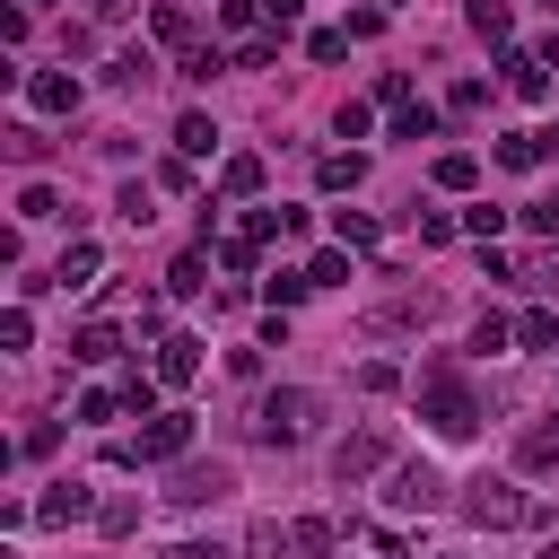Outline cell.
Wrapping results in <instances>:
<instances>
[{
    "label": "cell",
    "mask_w": 559,
    "mask_h": 559,
    "mask_svg": "<svg viewBox=\"0 0 559 559\" xmlns=\"http://www.w3.org/2000/svg\"><path fill=\"white\" fill-rule=\"evenodd\" d=\"M384 507H393V515H428V507H445V472H437V463H393Z\"/></svg>",
    "instance_id": "5b68a950"
},
{
    "label": "cell",
    "mask_w": 559,
    "mask_h": 559,
    "mask_svg": "<svg viewBox=\"0 0 559 559\" xmlns=\"http://www.w3.org/2000/svg\"><path fill=\"white\" fill-rule=\"evenodd\" d=\"M87 17H96V26H122V17H131V0H87Z\"/></svg>",
    "instance_id": "7dc6e473"
},
{
    "label": "cell",
    "mask_w": 559,
    "mask_h": 559,
    "mask_svg": "<svg viewBox=\"0 0 559 559\" xmlns=\"http://www.w3.org/2000/svg\"><path fill=\"white\" fill-rule=\"evenodd\" d=\"M454 227H463V218H445V210H419V245H445Z\"/></svg>",
    "instance_id": "7bdbcfd3"
},
{
    "label": "cell",
    "mask_w": 559,
    "mask_h": 559,
    "mask_svg": "<svg viewBox=\"0 0 559 559\" xmlns=\"http://www.w3.org/2000/svg\"><path fill=\"white\" fill-rule=\"evenodd\" d=\"M96 271H105V253H96V245H61V262H52V280H61V288H87Z\"/></svg>",
    "instance_id": "2e32d148"
},
{
    "label": "cell",
    "mask_w": 559,
    "mask_h": 559,
    "mask_svg": "<svg viewBox=\"0 0 559 559\" xmlns=\"http://www.w3.org/2000/svg\"><path fill=\"white\" fill-rule=\"evenodd\" d=\"M384 454H393V445H384V428H358V437H341V445H332V480H341V489H358V480H376V472H384Z\"/></svg>",
    "instance_id": "8992f818"
},
{
    "label": "cell",
    "mask_w": 559,
    "mask_h": 559,
    "mask_svg": "<svg viewBox=\"0 0 559 559\" xmlns=\"http://www.w3.org/2000/svg\"><path fill=\"white\" fill-rule=\"evenodd\" d=\"M114 349H122V332H114L105 314H87V323L70 332V358H87V367H96V358H114Z\"/></svg>",
    "instance_id": "9a60e30c"
},
{
    "label": "cell",
    "mask_w": 559,
    "mask_h": 559,
    "mask_svg": "<svg viewBox=\"0 0 559 559\" xmlns=\"http://www.w3.org/2000/svg\"><path fill=\"white\" fill-rule=\"evenodd\" d=\"M26 341H35V314L9 306V314H0V349H26Z\"/></svg>",
    "instance_id": "ab89813d"
},
{
    "label": "cell",
    "mask_w": 559,
    "mask_h": 559,
    "mask_svg": "<svg viewBox=\"0 0 559 559\" xmlns=\"http://www.w3.org/2000/svg\"><path fill=\"white\" fill-rule=\"evenodd\" d=\"M393 140H437V105H393Z\"/></svg>",
    "instance_id": "7402d4cb"
},
{
    "label": "cell",
    "mask_w": 559,
    "mask_h": 559,
    "mask_svg": "<svg viewBox=\"0 0 559 559\" xmlns=\"http://www.w3.org/2000/svg\"><path fill=\"white\" fill-rule=\"evenodd\" d=\"M332 131H341V140H367V131H376V105H358V96H349V105L332 114Z\"/></svg>",
    "instance_id": "d6a6232c"
},
{
    "label": "cell",
    "mask_w": 559,
    "mask_h": 559,
    "mask_svg": "<svg viewBox=\"0 0 559 559\" xmlns=\"http://www.w3.org/2000/svg\"><path fill=\"white\" fill-rule=\"evenodd\" d=\"M166 288H175V297H201V288H210V262H201V253H175Z\"/></svg>",
    "instance_id": "603a6c76"
},
{
    "label": "cell",
    "mask_w": 559,
    "mask_h": 559,
    "mask_svg": "<svg viewBox=\"0 0 559 559\" xmlns=\"http://www.w3.org/2000/svg\"><path fill=\"white\" fill-rule=\"evenodd\" d=\"M288 542H297V559H332V524H323V515H297Z\"/></svg>",
    "instance_id": "ffe728a7"
},
{
    "label": "cell",
    "mask_w": 559,
    "mask_h": 559,
    "mask_svg": "<svg viewBox=\"0 0 559 559\" xmlns=\"http://www.w3.org/2000/svg\"><path fill=\"white\" fill-rule=\"evenodd\" d=\"M463 515H472L480 533H515V524L533 515V498H524L515 480H472V489H463Z\"/></svg>",
    "instance_id": "277c9868"
},
{
    "label": "cell",
    "mask_w": 559,
    "mask_h": 559,
    "mask_svg": "<svg viewBox=\"0 0 559 559\" xmlns=\"http://www.w3.org/2000/svg\"><path fill=\"white\" fill-rule=\"evenodd\" d=\"M297 17H306V0H262V26H271V35H288Z\"/></svg>",
    "instance_id": "b9f144b4"
},
{
    "label": "cell",
    "mask_w": 559,
    "mask_h": 559,
    "mask_svg": "<svg viewBox=\"0 0 559 559\" xmlns=\"http://www.w3.org/2000/svg\"><path fill=\"white\" fill-rule=\"evenodd\" d=\"M515 463H524V472H559V411L533 419V428L515 437Z\"/></svg>",
    "instance_id": "8fae6325"
},
{
    "label": "cell",
    "mask_w": 559,
    "mask_h": 559,
    "mask_svg": "<svg viewBox=\"0 0 559 559\" xmlns=\"http://www.w3.org/2000/svg\"><path fill=\"white\" fill-rule=\"evenodd\" d=\"M17 218H70V210H61L52 183H26V192H17Z\"/></svg>",
    "instance_id": "d4e9b609"
},
{
    "label": "cell",
    "mask_w": 559,
    "mask_h": 559,
    "mask_svg": "<svg viewBox=\"0 0 559 559\" xmlns=\"http://www.w3.org/2000/svg\"><path fill=\"white\" fill-rule=\"evenodd\" d=\"M96 524H105L114 542H122V533H140V498H105V507H96Z\"/></svg>",
    "instance_id": "f1b7e54d"
},
{
    "label": "cell",
    "mask_w": 559,
    "mask_h": 559,
    "mask_svg": "<svg viewBox=\"0 0 559 559\" xmlns=\"http://www.w3.org/2000/svg\"><path fill=\"white\" fill-rule=\"evenodd\" d=\"M192 454V411H157L131 445H114V463H183Z\"/></svg>",
    "instance_id": "7a4b0ae2"
},
{
    "label": "cell",
    "mask_w": 559,
    "mask_h": 559,
    "mask_svg": "<svg viewBox=\"0 0 559 559\" xmlns=\"http://www.w3.org/2000/svg\"><path fill=\"white\" fill-rule=\"evenodd\" d=\"M253 262H262V245H253V236H227V245H218V271H236V280H245Z\"/></svg>",
    "instance_id": "e575fe53"
},
{
    "label": "cell",
    "mask_w": 559,
    "mask_h": 559,
    "mask_svg": "<svg viewBox=\"0 0 559 559\" xmlns=\"http://www.w3.org/2000/svg\"><path fill=\"white\" fill-rule=\"evenodd\" d=\"M148 26H157V44H183V52H192V17H183V9H175V0H166V9H157V17H148Z\"/></svg>",
    "instance_id": "4dcf8cb0"
},
{
    "label": "cell",
    "mask_w": 559,
    "mask_h": 559,
    "mask_svg": "<svg viewBox=\"0 0 559 559\" xmlns=\"http://www.w3.org/2000/svg\"><path fill=\"white\" fill-rule=\"evenodd\" d=\"M314 175H323V192H349V183H358V175H367V157H323V166H314Z\"/></svg>",
    "instance_id": "836d02e7"
},
{
    "label": "cell",
    "mask_w": 559,
    "mask_h": 559,
    "mask_svg": "<svg viewBox=\"0 0 559 559\" xmlns=\"http://www.w3.org/2000/svg\"><path fill=\"white\" fill-rule=\"evenodd\" d=\"M314 411H323V402H314L306 384H288V393H271V402H262V419H253V437H262V445H306V428H314Z\"/></svg>",
    "instance_id": "3957f363"
},
{
    "label": "cell",
    "mask_w": 559,
    "mask_h": 559,
    "mask_svg": "<svg viewBox=\"0 0 559 559\" xmlns=\"http://www.w3.org/2000/svg\"><path fill=\"white\" fill-rule=\"evenodd\" d=\"M210 148H218V122L210 114H183L175 122V157H210Z\"/></svg>",
    "instance_id": "e0dca14e"
},
{
    "label": "cell",
    "mask_w": 559,
    "mask_h": 559,
    "mask_svg": "<svg viewBox=\"0 0 559 559\" xmlns=\"http://www.w3.org/2000/svg\"><path fill=\"white\" fill-rule=\"evenodd\" d=\"M227 489H236V472H227V463H175V480H166V498H175V507H218Z\"/></svg>",
    "instance_id": "52a82bcc"
},
{
    "label": "cell",
    "mask_w": 559,
    "mask_h": 559,
    "mask_svg": "<svg viewBox=\"0 0 559 559\" xmlns=\"http://www.w3.org/2000/svg\"><path fill=\"white\" fill-rule=\"evenodd\" d=\"M148 70H157V61H148V52H122V61H105V79H114V87H140V79H148Z\"/></svg>",
    "instance_id": "74e56055"
},
{
    "label": "cell",
    "mask_w": 559,
    "mask_h": 559,
    "mask_svg": "<svg viewBox=\"0 0 559 559\" xmlns=\"http://www.w3.org/2000/svg\"><path fill=\"white\" fill-rule=\"evenodd\" d=\"M559 148V131H498V166H542Z\"/></svg>",
    "instance_id": "4fadbf2b"
},
{
    "label": "cell",
    "mask_w": 559,
    "mask_h": 559,
    "mask_svg": "<svg viewBox=\"0 0 559 559\" xmlns=\"http://www.w3.org/2000/svg\"><path fill=\"white\" fill-rule=\"evenodd\" d=\"M507 26H515V17H507V0H472V35H489V44H507Z\"/></svg>",
    "instance_id": "f546056e"
},
{
    "label": "cell",
    "mask_w": 559,
    "mask_h": 559,
    "mask_svg": "<svg viewBox=\"0 0 559 559\" xmlns=\"http://www.w3.org/2000/svg\"><path fill=\"white\" fill-rule=\"evenodd\" d=\"M515 341H524V349H559V306H533V314H515Z\"/></svg>",
    "instance_id": "d6986e66"
},
{
    "label": "cell",
    "mask_w": 559,
    "mask_h": 559,
    "mask_svg": "<svg viewBox=\"0 0 559 559\" xmlns=\"http://www.w3.org/2000/svg\"><path fill=\"white\" fill-rule=\"evenodd\" d=\"M271 61H280V35H245L236 44V70H271Z\"/></svg>",
    "instance_id": "1f68e13d"
},
{
    "label": "cell",
    "mask_w": 559,
    "mask_h": 559,
    "mask_svg": "<svg viewBox=\"0 0 559 559\" xmlns=\"http://www.w3.org/2000/svg\"><path fill=\"white\" fill-rule=\"evenodd\" d=\"M507 341H515V323H507V314H489V306H480V323H472V349H480V358H498V349H507Z\"/></svg>",
    "instance_id": "cb8c5ba5"
},
{
    "label": "cell",
    "mask_w": 559,
    "mask_h": 559,
    "mask_svg": "<svg viewBox=\"0 0 559 559\" xmlns=\"http://www.w3.org/2000/svg\"><path fill=\"white\" fill-rule=\"evenodd\" d=\"M419 419H428V428H437L445 445H463V437L480 428V402H472V384H463V376H454L445 358H437V367L419 376Z\"/></svg>",
    "instance_id": "6da1fadb"
},
{
    "label": "cell",
    "mask_w": 559,
    "mask_h": 559,
    "mask_svg": "<svg viewBox=\"0 0 559 559\" xmlns=\"http://www.w3.org/2000/svg\"><path fill=\"white\" fill-rule=\"evenodd\" d=\"M114 411H122V393H105V384H96V393H79V419H114Z\"/></svg>",
    "instance_id": "f6af8a7d"
},
{
    "label": "cell",
    "mask_w": 559,
    "mask_h": 559,
    "mask_svg": "<svg viewBox=\"0 0 559 559\" xmlns=\"http://www.w3.org/2000/svg\"><path fill=\"white\" fill-rule=\"evenodd\" d=\"M17 9H52V0H17Z\"/></svg>",
    "instance_id": "f907efd6"
},
{
    "label": "cell",
    "mask_w": 559,
    "mask_h": 559,
    "mask_svg": "<svg viewBox=\"0 0 559 559\" xmlns=\"http://www.w3.org/2000/svg\"><path fill=\"white\" fill-rule=\"evenodd\" d=\"M306 280H314V288H341V280H349V245H332V253H314V262H306Z\"/></svg>",
    "instance_id": "83f0119b"
},
{
    "label": "cell",
    "mask_w": 559,
    "mask_h": 559,
    "mask_svg": "<svg viewBox=\"0 0 559 559\" xmlns=\"http://www.w3.org/2000/svg\"><path fill=\"white\" fill-rule=\"evenodd\" d=\"M218 192H227V201H253V192H262V157H253V148H236V157L218 166Z\"/></svg>",
    "instance_id": "5bb4252c"
},
{
    "label": "cell",
    "mask_w": 559,
    "mask_h": 559,
    "mask_svg": "<svg viewBox=\"0 0 559 559\" xmlns=\"http://www.w3.org/2000/svg\"><path fill=\"white\" fill-rule=\"evenodd\" d=\"M44 148H52V140H44V131H35V122H9V157H26V166H35V157H44Z\"/></svg>",
    "instance_id": "f35d334b"
},
{
    "label": "cell",
    "mask_w": 559,
    "mask_h": 559,
    "mask_svg": "<svg viewBox=\"0 0 559 559\" xmlns=\"http://www.w3.org/2000/svg\"><path fill=\"white\" fill-rule=\"evenodd\" d=\"M306 52H314V61H341V52H349V26H323V35H306Z\"/></svg>",
    "instance_id": "60d3db41"
},
{
    "label": "cell",
    "mask_w": 559,
    "mask_h": 559,
    "mask_svg": "<svg viewBox=\"0 0 559 559\" xmlns=\"http://www.w3.org/2000/svg\"><path fill=\"white\" fill-rule=\"evenodd\" d=\"M524 280H533V288H559V253H533V262H524Z\"/></svg>",
    "instance_id": "bcb514c9"
},
{
    "label": "cell",
    "mask_w": 559,
    "mask_h": 559,
    "mask_svg": "<svg viewBox=\"0 0 559 559\" xmlns=\"http://www.w3.org/2000/svg\"><path fill=\"white\" fill-rule=\"evenodd\" d=\"M445 559H463V550H445Z\"/></svg>",
    "instance_id": "816d5d0a"
},
{
    "label": "cell",
    "mask_w": 559,
    "mask_h": 559,
    "mask_svg": "<svg viewBox=\"0 0 559 559\" xmlns=\"http://www.w3.org/2000/svg\"><path fill=\"white\" fill-rule=\"evenodd\" d=\"M498 227H507V210H489V201L463 210V236H472V245H498Z\"/></svg>",
    "instance_id": "484cf974"
},
{
    "label": "cell",
    "mask_w": 559,
    "mask_h": 559,
    "mask_svg": "<svg viewBox=\"0 0 559 559\" xmlns=\"http://www.w3.org/2000/svg\"><path fill=\"white\" fill-rule=\"evenodd\" d=\"M542 559H559V533H550V542H542Z\"/></svg>",
    "instance_id": "681fc988"
},
{
    "label": "cell",
    "mask_w": 559,
    "mask_h": 559,
    "mask_svg": "<svg viewBox=\"0 0 559 559\" xmlns=\"http://www.w3.org/2000/svg\"><path fill=\"white\" fill-rule=\"evenodd\" d=\"M166 559H227V550H218V542H175Z\"/></svg>",
    "instance_id": "c3c4849f"
},
{
    "label": "cell",
    "mask_w": 559,
    "mask_h": 559,
    "mask_svg": "<svg viewBox=\"0 0 559 559\" xmlns=\"http://www.w3.org/2000/svg\"><path fill=\"white\" fill-rule=\"evenodd\" d=\"M218 70H227L218 44H192V52H183V79H218Z\"/></svg>",
    "instance_id": "8d00e7d4"
},
{
    "label": "cell",
    "mask_w": 559,
    "mask_h": 559,
    "mask_svg": "<svg viewBox=\"0 0 559 559\" xmlns=\"http://www.w3.org/2000/svg\"><path fill=\"white\" fill-rule=\"evenodd\" d=\"M498 70H507V87H515L524 105H542V96H550V70H542V52H507Z\"/></svg>",
    "instance_id": "7c38bea8"
},
{
    "label": "cell",
    "mask_w": 559,
    "mask_h": 559,
    "mask_svg": "<svg viewBox=\"0 0 559 559\" xmlns=\"http://www.w3.org/2000/svg\"><path fill=\"white\" fill-rule=\"evenodd\" d=\"M245 559H297V542H288V533H280V524L262 515V524L245 533Z\"/></svg>",
    "instance_id": "44dd1931"
},
{
    "label": "cell",
    "mask_w": 559,
    "mask_h": 559,
    "mask_svg": "<svg viewBox=\"0 0 559 559\" xmlns=\"http://www.w3.org/2000/svg\"><path fill=\"white\" fill-rule=\"evenodd\" d=\"M428 175H437V192H472V183H480V157H463V148H445V157H437Z\"/></svg>",
    "instance_id": "ac0fdd59"
},
{
    "label": "cell",
    "mask_w": 559,
    "mask_h": 559,
    "mask_svg": "<svg viewBox=\"0 0 559 559\" xmlns=\"http://www.w3.org/2000/svg\"><path fill=\"white\" fill-rule=\"evenodd\" d=\"M358 384H367V393H393V384H402V367H384V358H367V367H358Z\"/></svg>",
    "instance_id": "ee69618b"
},
{
    "label": "cell",
    "mask_w": 559,
    "mask_h": 559,
    "mask_svg": "<svg viewBox=\"0 0 559 559\" xmlns=\"http://www.w3.org/2000/svg\"><path fill=\"white\" fill-rule=\"evenodd\" d=\"M192 376H201V341L192 332H166L157 341V384H192Z\"/></svg>",
    "instance_id": "30bf717a"
},
{
    "label": "cell",
    "mask_w": 559,
    "mask_h": 559,
    "mask_svg": "<svg viewBox=\"0 0 559 559\" xmlns=\"http://www.w3.org/2000/svg\"><path fill=\"white\" fill-rule=\"evenodd\" d=\"M332 236H341L349 253H367V245H376V218H367V210H341V218H332Z\"/></svg>",
    "instance_id": "4316f807"
},
{
    "label": "cell",
    "mask_w": 559,
    "mask_h": 559,
    "mask_svg": "<svg viewBox=\"0 0 559 559\" xmlns=\"http://www.w3.org/2000/svg\"><path fill=\"white\" fill-rule=\"evenodd\" d=\"M26 105L35 114H79V79L70 70H26Z\"/></svg>",
    "instance_id": "9c48e42d"
},
{
    "label": "cell",
    "mask_w": 559,
    "mask_h": 559,
    "mask_svg": "<svg viewBox=\"0 0 559 559\" xmlns=\"http://www.w3.org/2000/svg\"><path fill=\"white\" fill-rule=\"evenodd\" d=\"M306 288H314V280H306V271H271V280H262V297H271V306H297V297H306Z\"/></svg>",
    "instance_id": "d590c367"
},
{
    "label": "cell",
    "mask_w": 559,
    "mask_h": 559,
    "mask_svg": "<svg viewBox=\"0 0 559 559\" xmlns=\"http://www.w3.org/2000/svg\"><path fill=\"white\" fill-rule=\"evenodd\" d=\"M87 515H96V489L87 480H52L35 498V524H87Z\"/></svg>",
    "instance_id": "ba28073f"
}]
</instances>
